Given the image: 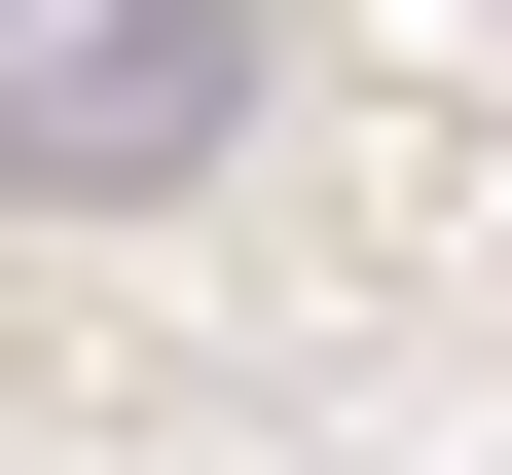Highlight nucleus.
I'll list each match as a JSON object with an SVG mask.
<instances>
[{
	"mask_svg": "<svg viewBox=\"0 0 512 475\" xmlns=\"http://www.w3.org/2000/svg\"><path fill=\"white\" fill-rule=\"evenodd\" d=\"M256 147V0H0V183L37 220H147Z\"/></svg>",
	"mask_w": 512,
	"mask_h": 475,
	"instance_id": "nucleus-1",
	"label": "nucleus"
}]
</instances>
